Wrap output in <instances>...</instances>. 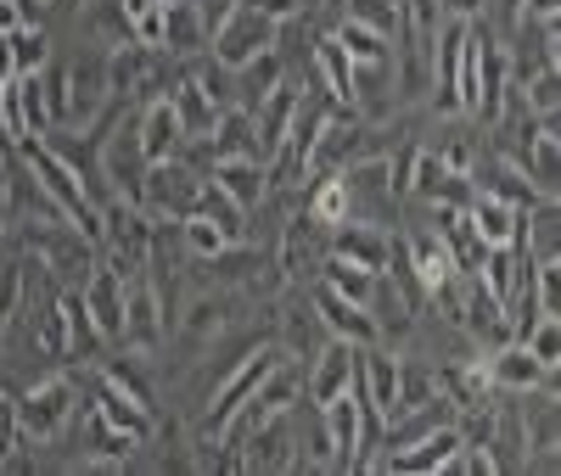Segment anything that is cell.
<instances>
[{"mask_svg":"<svg viewBox=\"0 0 561 476\" xmlns=\"http://www.w3.org/2000/svg\"><path fill=\"white\" fill-rule=\"evenodd\" d=\"M12 404H18V432H23V443H57V438L68 432L73 409H79V387H73L68 375H39L34 387L12 393Z\"/></svg>","mask_w":561,"mask_h":476,"instance_id":"cell-1","label":"cell"},{"mask_svg":"<svg viewBox=\"0 0 561 476\" xmlns=\"http://www.w3.org/2000/svg\"><path fill=\"white\" fill-rule=\"evenodd\" d=\"M197 190H203V174H192L180 158L147 163V179H140V202L135 208L147 219H192Z\"/></svg>","mask_w":561,"mask_h":476,"instance_id":"cell-2","label":"cell"},{"mask_svg":"<svg viewBox=\"0 0 561 476\" xmlns=\"http://www.w3.org/2000/svg\"><path fill=\"white\" fill-rule=\"evenodd\" d=\"M280 359H287V348H253L248 359H237V370H230V375L219 381V393H214V409H208V420H203V438H219V432H225V420L259 393V381H264Z\"/></svg>","mask_w":561,"mask_h":476,"instance_id":"cell-3","label":"cell"},{"mask_svg":"<svg viewBox=\"0 0 561 476\" xmlns=\"http://www.w3.org/2000/svg\"><path fill=\"white\" fill-rule=\"evenodd\" d=\"M163 325H169L163 292H158L147 275H135V280L124 286V330H118V343H124L129 353H152V348L163 343Z\"/></svg>","mask_w":561,"mask_h":476,"instance_id":"cell-4","label":"cell"},{"mask_svg":"<svg viewBox=\"0 0 561 476\" xmlns=\"http://www.w3.org/2000/svg\"><path fill=\"white\" fill-rule=\"evenodd\" d=\"M275 23L270 18H259V12H248L242 0H237V12H230L214 34H208V51H214V62H225V68H242V62H253L259 51H275Z\"/></svg>","mask_w":561,"mask_h":476,"instance_id":"cell-5","label":"cell"},{"mask_svg":"<svg viewBox=\"0 0 561 476\" xmlns=\"http://www.w3.org/2000/svg\"><path fill=\"white\" fill-rule=\"evenodd\" d=\"M320 426H325V443H332V465L365 471V449L370 443H365V409H359L354 387L320 404Z\"/></svg>","mask_w":561,"mask_h":476,"instance_id":"cell-6","label":"cell"},{"mask_svg":"<svg viewBox=\"0 0 561 476\" xmlns=\"http://www.w3.org/2000/svg\"><path fill=\"white\" fill-rule=\"evenodd\" d=\"M483 370H489V387H494V393H517V398H528L534 387H556V370H545L517 337L500 343V348H489Z\"/></svg>","mask_w":561,"mask_h":476,"instance_id":"cell-7","label":"cell"},{"mask_svg":"<svg viewBox=\"0 0 561 476\" xmlns=\"http://www.w3.org/2000/svg\"><path fill=\"white\" fill-rule=\"evenodd\" d=\"M455 454H460V432H455V420H449V426H438V432H427V438L410 443V449L370 454V465H377V471H399V476H433V471H449Z\"/></svg>","mask_w":561,"mask_h":476,"instance_id":"cell-8","label":"cell"},{"mask_svg":"<svg viewBox=\"0 0 561 476\" xmlns=\"http://www.w3.org/2000/svg\"><path fill=\"white\" fill-rule=\"evenodd\" d=\"M415 298L404 292V286L382 269L377 280H370V298H365V314H370V325H377V343H404L410 337V325H415Z\"/></svg>","mask_w":561,"mask_h":476,"instance_id":"cell-9","label":"cell"},{"mask_svg":"<svg viewBox=\"0 0 561 476\" xmlns=\"http://www.w3.org/2000/svg\"><path fill=\"white\" fill-rule=\"evenodd\" d=\"M388 247H393V242H388L382 224L343 219V224L325 230V253H337V258H348V264H359V269H370V275L388 269Z\"/></svg>","mask_w":561,"mask_h":476,"instance_id":"cell-10","label":"cell"},{"mask_svg":"<svg viewBox=\"0 0 561 476\" xmlns=\"http://www.w3.org/2000/svg\"><path fill=\"white\" fill-rule=\"evenodd\" d=\"M314 320L332 330L337 343H354V348H370V343H377V325H370V314H365L359 303L337 298L332 286H320V280H314Z\"/></svg>","mask_w":561,"mask_h":476,"instance_id":"cell-11","label":"cell"},{"mask_svg":"<svg viewBox=\"0 0 561 476\" xmlns=\"http://www.w3.org/2000/svg\"><path fill=\"white\" fill-rule=\"evenodd\" d=\"M124 286L129 280H118L107 264H96V269H90V280L79 286V298H84L90 320H96V330H102L107 343H118V330H124Z\"/></svg>","mask_w":561,"mask_h":476,"instance_id":"cell-12","label":"cell"},{"mask_svg":"<svg viewBox=\"0 0 561 476\" xmlns=\"http://www.w3.org/2000/svg\"><path fill=\"white\" fill-rule=\"evenodd\" d=\"M102 179H113V197L140 202L147 158H140V147H135V129H129V135H102Z\"/></svg>","mask_w":561,"mask_h":476,"instance_id":"cell-13","label":"cell"},{"mask_svg":"<svg viewBox=\"0 0 561 476\" xmlns=\"http://www.w3.org/2000/svg\"><path fill=\"white\" fill-rule=\"evenodd\" d=\"M208 179H214L242 213H253V208L270 197V174H264L259 158H219V163L208 169Z\"/></svg>","mask_w":561,"mask_h":476,"instance_id":"cell-14","label":"cell"},{"mask_svg":"<svg viewBox=\"0 0 561 476\" xmlns=\"http://www.w3.org/2000/svg\"><path fill=\"white\" fill-rule=\"evenodd\" d=\"M158 51H169L180 62H197L208 51V23L197 18L192 0H163V45Z\"/></svg>","mask_w":561,"mask_h":476,"instance_id":"cell-15","label":"cell"},{"mask_svg":"<svg viewBox=\"0 0 561 476\" xmlns=\"http://www.w3.org/2000/svg\"><path fill=\"white\" fill-rule=\"evenodd\" d=\"M180 118H174V107L169 102H147L140 107V118H135V147H140V158L147 163H169L174 152H180Z\"/></svg>","mask_w":561,"mask_h":476,"instance_id":"cell-16","label":"cell"},{"mask_svg":"<svg viewBox=\"0 0 561 476\" xmlns=\"http://www.w3.org/2000/svg\"><path fill=\"white\" fill-rule=\"evenodd\" d=\"M466 219H472V230L483 235V247H511V242H523V208H511V202L489 197V190H478V197L466 202Z\"/></svg>","mask_w":561,"mask_h":476,"instance_id":"cell-17","label":"cell"},{"mask_svg":"<svg viewBox=\"0 0 561 476\" xmlns=\"http://www.w3.org/2000/svg\"><path fill=\"white\" fill-rule=\"evenodd\" d=\"M404 253H410V275H415L421 292H438V286L455 275V258H449L438 230H410L404 235Z\"/></svg>","mask_w":561,"mask_h":476,"instance_id":"cell-18","label":"cell"},{"mask_svg":"<svg viewBox=\"0 0 561 476\" xmlns=\"http://www.w3.org/2000/svg\"><path fill=\"white\" fill-rule=\"evenodd\" d=\"M354 343H325L320 348V359H314V370H309V381H304V387H309V398L314 404H325V398H337V393H348L354 387Z\"/></svg>","mask_w":561,"mask_h":476,"instance_id":"cell-19","label":"cell"},{"mask_svg":"<svg viewBox=\"0 0 561 476\" xmlns=\"http://www.w3.org/2000/svg\"><path fill=\"white\" fill-rule=\"evenodd\" d=\"M96 415H102L107 426H118V432H129L135 443H147V438L158 432L152 409H147V404H135L129 393H118L113 381H102V375H96Z\"/></svg>","mask_w":561,"mask_h":476,"instance_id":"cell-20","label":"cell"},{"mask_svg":"<svg viewBox=\"0 0 561 476\" xmlns=\"http://www.w3.org/2000/svg\"><path fill=\"white\" fill-rule=\"evenodd\" d=\"M230 73H237V107H242V113H253V107L264 102L270 90H280V84H287V68H280V51H259L253 62L230 68Z\"/></svg>","mask_w":561,"mask_h":476,"instance_id":"cell-21","label":"cell"},{"mask_svg":"<svg viewBox=\"0 0 561 476\" xmlns=\"http://www.w3.org/2000/svg\"><path fill=\"white\" fill-rule=\"evenodd\" d=\"M57 303H62V325H68V359H96V348H102L107 337L96 330V320H90L79 286H62Z\"/></svg>","mask_w":561,"mask_h":476,"instance_id":"cell-22","label":"cell"},{"mask_svg":"<svg viewBox=\"0 0 561 476\" xmlns=\"http://www.w3.org/2000/svg\"><path fill=\"white\" fill-rule=\"evenodd\" d=\"M169 107H174V118H180V135H185V140H203V135H214V124H219V107L208 102V95H203L192 79L174 84Z\"/></svg>","mask_w":561,"mask_h":476,"instance_id":"cell-23","label":"cell"},{"mask_svg":"<svg viewBox=\"0 0 561 476\" xmlns=\"http://www.w3.org/2000/svg\"><path fill=\"white\" fill-rule=\"evenodd\" d=\"M12 107H18V140H28V135H45V129H51V113H45L39 73H12Z\"/></svg>","mask_w":561,"mask_h":476,"instance_id":"cell-24","label":"cell"},{"mask_svg":"<svg viewBox=\"0 0 561 476\" xmlns=\"http://www.w3.org/2000/svg\"><path fill=\"white\" fill-rule=\"evenodd\" d=\"M314 280H320V286H332L337 298H348V303H359V309H365L370 280H377V275L359 269V264H348V258H337V253H325V258H320V269H314Z\"/></svg>","mask_w":561,"mask_h":476,"instance_id":"cell-25","label":"cell"},{"mask_svg":"<svg viewBox=\"0 0 561 476\" xmlns=\"http://www.w3.org/2000/svg\"><path fill=\"white\" fill-rule=\"evenodd\" d=\"M337 45H343L348 62H393V39H382L377 28H365V23H354V18L337 23Z\"/></svg>","mask_w":561,"mask_h":476,"instance_id":"cell-26","label":"cell"},{"mask_svg":"<svg viewBox=\"0 0 561 476\" xmlns=\"http://www.w3.org/2000/svg\"><path fill=\"white\" fill-rule=\"evenodd\" d=\"M304 208H309V219H320L325 230L343 224V219H348V190H343V179H337V174H314Z\"/></svg>","mask_w":561,"mask_h":476,"instance_id":"cell-27","label":"cell"},{"mask_svg":"<svg viewBox=\"0 0 561 476\" xmlns=\"http://www.w3.org/2000/svg\"><path fill=\"white\" fill-rule=\"evenodd\" d=\"M192 213L214 219V224L230 235V242H242V224H248V213H242L237 202H230V197H225V190H219L214 179H203V190H197V208H192Z\"/></svg>","mask_w":561,"mask_h":476,"instance_id":"cell-28","label":"cell"},{"mask_svg":"<svg viewBox=\"0 0 561 476\" xmlns=\"http://www.w3.org/2000/svg\"><path fill=\"white\" fill-rule=\"evenodd\" d=\"M45 62H51V34H45L39 23L12 28V68L18 73H39Z\"/></svg>","mask_w":561,"mask_h":476,"instance_id":"cell-29","label":"cell"},{"mask_svg":"<svg viewBox=\"0 0 561 476\" xmlns=\"http://www.w3.org/2000/svg\"><path fill=\"white\" fill-rule=\"evenodd\" d=\"M192 84L208 95V102L225 113V107H237V73H230L225 62H214V57H197V68H192Z\"/></svg>","mask_w":561,"mask_h":476,"instance_id":"cell-30","label":"cell"},{"mask_svg":"<svg viewBox=\"0 0 561 476\" xmlns=\"http://www.w3.org/2000/svg\"><path fill=\"white\" fill-rule=\"evenodd\" d=\"M180 242H185V253H192V258H214V253L230 247V235H225L214 219L192 213V219H180Z\"/></svg>","mask_w":561,"mask_h":476,"instance_id":"cell-31","label":"cell"},{"mask_svg":"<svg viewBox=\"0 0 561 476\" xmlns=\"http://www.w3.org/2000/svg\"><path fill=\"white\" fill-rule=\"evenodd\" d=\"M39 90H45V113H51V124H68V107H73L68 62H45L39 68Z\"/></svg>","mask_w":561,"mask_h":476,"instance_id":"cell-32","label":"cell"},{"mask_svg":"<svg viewBox=\"0 0 561 476\" xmlns=\"http://www.w3.org/2000/svg\"><path fill=\"white\" fill-rule=\"evenodd\" d=\"M84 426H90V454H96V460H129V454L140 449V443H135L129 432H118V426H107V420H102L96 409H90V420H84Z\"/></svg>","mask_w":561,"mask_h":476,"instance_id":"cell-33","label":"cell"},{"mask_svg":"<svg viewBox=\"0 0 561 476\" xmlns=\"http://www.w3.org/2000/svg\"><path fill=\"white\" fill-rule=\"evenodd\" d=\"M348 18L365 23V28H377L382 39H399L404 34V18H399L393 0H348Z\"/></svg>","mask_w":561,"mask_h":476,"instance_id":"cell-34","label":"cell"},{"mask_svg":"<svg viewBox=\"0 0 561 476\" xmlns=\"http://www.w3.org/2000/svg\"><path fill=\"white\" fill-rule=\"evenodd\" d=\"M545 370H556V359H561V325H556V314H539L528 330H523V337H517Z\"/></svg>","mask_w":561,"mask_h":476,"instance_id":"cell-35","label":"cell"},{"mask_svg":"<svg viewBox=\"0 0 561 476\" xmlns=\"http://www.w3.org/2000/svg\"><path fill=\"white\" fill-rule=\"evenodd\" d=\"M18 449H23V432H18V404H12V393H7V387H0V465H7Z\"/></svg>","mask_w":561,"mask_h":476,"instance_id":"cell-36","label":"cell"},{"mask_svg":"<svg viewBox=\"0 0 561 476\" xmlns=\"http://www.w3.org/2000/svg\"><path fill=\"white\" fill-rule=\"evenodd\" d=\"M248 12H259V18H270L275 28L280 23H293V18H304V0H242Z\"/></svg>","mask_w":561,"mask_h":476,"instance_id":"cell-37","label":"cell"},{"mask_svg":"<svg viewBox=\"0 0 561 476\" xmlns=\"http://www.w3.org/2000/svg\"><path fill=\"white\" fill-rule=\"evenodd\" d=\"M185 314H192V320H185L192 330H208V325H219V320H225V298H197Z\"/></svg>","mask_w":561,"mask_h":476,"instance_id":"cell-38","label":"cell"},{"mask_svg":"<svg viewBox=\"0 0 561 476\" xmlns=\"http://www.w3.org/2000/svg\"><path fill=\"white\" fill-rule=\"evenodd\" d=\"M438 12L460 18V23H478V18H489V0H438Z\"/></svg>","mask_w":561,"mask_h":476,"instance_id":"cell-39","label":"cell"},{"mask_svg":"<svg viewBox=\"0 0 561 476\" xmlns=\"http://www.w3.org/2000/svg\"><path fill=\"white\" fill-rule=\"evenodd\" d=\"M192 7H197V18H203V23H208V34H214L230 12H237V0H192Z\"/></svg>","mask_w":561,"mask_h":476,"instance_id":"cell-40","label":"cell"},{"mask_svg":"<svg viewBox=\"0 0 561 476\" xmlns=\"http://www.w3.org/2000/svg\"><path fill=\"white\" fill-rule=\"evenodd\" d=\"M23 28V12H18V0H0V34H12Z\"/></svg>","mask_w":561,"mask_h":476,"instance_id":"cell-41","label":"cell"},{"mask_svg":"<svg viewBox=\"0 0 561 476\" xmlns=\"http://www.w3.org/2000/svg\"><path fill=\"white\" fill-rule=\"evenodd\" d=\"M18 68H12V34H0V79H12Z\"/></svg>","mask_w":561,"mask_h":476,"instance_id":"cell-42","label":"cell"},{"mask_svg":"<svg viewBox=\"0 0 561 476\" xmlns=\"http://www.w3.org/2000/svg\"><path fill=\"white\" fill-rule=\"evenodd\" d=\"M7 224H12V202H7V179H0V235H7Z\"/></svg>","mask_w":561,"mask_h":476,"instance_id":"cell-43","label":"cell"},{"mask_svg":"<svg viewBox=\"0 0 561 476\" xmlns=\"http://www.w3.org/2000/svg\"><path fill=\"white\" fill-rule=\"evenodd\" d=\"M0 179H7V147H0Z\"/></svg>","mask_w":561,"mask_h":476,"instance_id":"cell-44","label":"cell"}]
</instances>
